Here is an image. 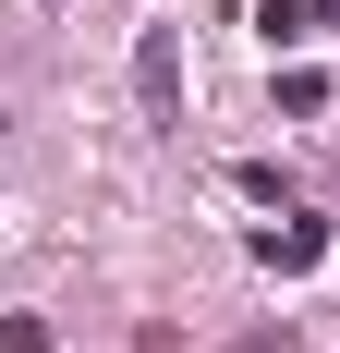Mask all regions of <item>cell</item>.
Instances as JSON below:
<instances>
[{"mask_svg":"<svg viewBox=\"0 0 340 353\" xmlns=\"http://www.w3.org/2000/svg\"><path fill=\"white\" fill-rule=\"evenodd\" d=\"M134 98H146V122H182V37L170 25L134 37Z\"/></svg>","mask_w":340,"mask_h":353,"instance_id":"6da1fadb","label":"cell"},{"mask_svg":"<svg viewBox=\"0 0 340 353\" xmlns=\"http://www.w3.org/2000/svg\"><path fill=\"white\" fill-rule=\"evenodd\" d=\"M255 256H268V268H316L328 232H316V219H279V232H255Z\"/></svg>","mask_w":340,"mask_h":353,"instance_id":"7a4b0ae2","label":"cell"},{"mask_svg":"<svg viewBox=\"0 0 340 353\" xmlns=\"http://www.w3.org/2000/svg\"><path fill=\"white\" fill-rule=\"evenodd\" d=\"M231 353H292V329H243V341Z\"/></svg>","mask_w":340,"mask_h":353,"instance_id":"3957f363","label":"cell"}]
</instances>
